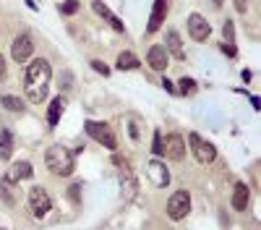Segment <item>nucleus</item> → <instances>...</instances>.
<instances>
[{
	"mask_svg": "<svg viewBox=\"0 0 261 230\" xmlns=\"http://www.w3.org/2000/svg\"><path fill=\"white\" fill-rule=\"evenodd\" d=\"M50 81H53V68L45 58H37L29 63V68L24 73V92H27V99L39 105L47 99V92H50Z\"/></svg>",
	"mask_w": 261,
	"mask_h": 230,
	"instance_id": "nucleus-1",
	"label": "nucleus"
},
{
	"mask_svg": "<svg viewBox=\"0 0 261 230\" xmlns=\"http://www.w3.org/2000/svg\"><path fill=\"white\" fill-rule=\"evenodd\" d=\"M45 162H47V170L50 173H55V175H60V178H65V175H71L73 173V155L65 149V146H60V144H53L50 149H47V155H45Z\"/></svg>",
	"mask_w": 261,
	"mask_h": 230,
	"instance_id": "nucleus-2",
	"label": "nucleus"
},
{
	"mask_svg": "<svg viewBox=\"0 0 261 230\" xmlns=\"http://www.w3.org/2000/svg\"><path fill=\"white\" fill-rule=\"evenodd\" d=\"M86 134H89L94 141H99L102 146H107V149H115L118 146V139H115V134L110 131V125L107 123H97V120H86Z\"/></svg>",
	"mask_w": 261,
	"mask_h": 230,
	"instance_id": "nucleus-3",
	"label": "nucleus"
},
{
	"mask_svg": "<svg viewBox=\"0 0 261 230\" xmlns=\"http://www.w3.org/2000/svg\"><path fill=\"white\" fill-rule=\"evenodd\" d=\"M191 212V194L188 191H175L167 199V215L170 220H183Z\"/></svg>",
	"mask_w": 261,
	"mask_h": 230,
	"instance_id": "nucleus-4",
	"label": "nucleus"
},
{
	"mask_svg": "<svg viewBox=\"0 0 261 230\" xmlns=\"http://www.w3.org/2000/svg\"><path fill=\"white\" fill-rule=\"evenodd\" d=\"M188 141H191V149H193L196 160H199L201 165H212L217 160V149L209 141H204L199 134H188Z\"/></svg>",
	"mask_w": 261,
	"mask_h": 230,
	"instance_id": "nucleus-5",
	"label": "nucleus"
},
{
	"mask_svg": "<svg viewBox=\"0 0 261 230\" xmlns=\"http://www.w3.org/2000/svg\"><path fill=\"white\" fill-rule=\"evenodd\" d=\"M32 53H34V42H32L29 34H21V37L13 39V45H11V58H13L16 63H27V60L32 58Z\"/></svg>",
	"mask_w": 261,
	"mask_h": 230,
	"instance_id": "nucleus-6",
	"label": "nucleus"
},
{
	"mask_svg": "<svg viewBox=\"0 0 261 230\" xmlns=\"http://www.w3.org/2000/svg\"><path fill=\"white\" fill-rule=\"evenodd\" d=\"M29 204H32V209H34L37 217H45V215L50 212V207H53L50 194L45 191V188H39V186H34L32 191H29Z\"/></svg>",
	"mask_w": 261,
	"mask_h": 230,
	"instance_id": "nucleus-7",
	"label": "nucleus"
},
{
	"mask_svg": "<svg viewBox=\"0 0 261 230\" xmlns=\"http://www.w3.org/2000/svg\"><path fill=\"white\" fill-rule=\"evenodd\" d=\"M188 32H191V37H193L196 42H204L212 29H209V21H206L204 16L191 13V16H188Z\"/></svg>",
	"mask_w": 261,
	"mask_h": 230,
	"instance_id": "nucleus-8",
	"label": "nucleus"
},
{
	"mask_svg": "<svg viewBox=\"0 0 261 230\" xmlns=\"http://www.w3.org/2000/svg\"><path fill=\"white\" fill-rule=\"evenodd\" d=\"M162 152H165L170 160H183V155H186V141H183V136H180V134H170V136L165 139V144H162Z\"/></svg>",
	"mask_w": 261,
	"mask_h": 230,
	"instance_id": "nucleus-9",
	"label": "nucleus"
},
{
	"mask_svg": "<svg viewBox=\"0 0 261 230\" xmlns=\"http://www.w3.org/2000/svg\"><path fill=\"white\" fill-rule=\"evenodd\" d=\"M167 18V3L165 0H154V6H151V16H149V24H146V34H154Z\"/></svg>",
	"mask_w": 261,
	"mask_h": 230,
	"instance_id": "nucleus-10",
	"label": "nucleus"
},
{
	"mask_svg": "<svg viewBox=\"0 0 261 230\" xmlns=\"http://www.w3.org/2000/svg\"><path fill=\"white\" fill-rule=\"evenodd\" d=\"M146 60H149V66L154 68V71H165L167 63H170V55H167V50H165L162 45H154V47L149 50Z\"/></svg>",
	"mask_w": 261,
	"mask_h": 230,
	"instance_id": "nucleus-11",
	"label": "nucleus"
},
{
	"mask_svg": "<svg viewBox=\"0 0 261 230\" xmlns=\"http://www.w3.org/2000/svg\"><path fill=\"white\" fill-rule=\"evenodd\" d=\"M146 170H149L151 181H154L157 186H167V183H170V173H167V167H165L160 160H151Z\"/></svg>",
	"mask_w": 261,
	"mask_h": 230,
	"instance_id": "nucleus-12",
	"label": "nucleus"
},
{
	"mask_svg": "<svg viewBox=\"0 0 261 230\" xmlns=\"http://www.w3.org/2000/svg\"><path fill=\"white\" fill-rule=\"evenodd\" d=\"M175 60H183V55H186V50H183V42H180V34L175 32V29H170L167 32V47H165Z\"/></svg>",
	"mask_w": 261,
	"mask_h": 230,
	"instance_id": "nucleus-13",
	"label": "nucleus"
},
{
	"mask_svg": "<svg viewBox=\"0 0 261 230\" xmlns=\"http://www.w3.org/2000/svg\"><path fill=\"white\" fill-rule=\"evenodd\" d=\"M248 186L246 183H235V191H232V207L238 209V212H246V207H248Z\"/></svg>",
	"mask_w": 261,
	"mask_h": 230,
	"instance_id": "nucleus-14",
	"label": "nucleus"
},
{
	"mask_svg": "<svg viewBox=\"0 0 261 230\" xmlns=\"http://www.w3.org/2000/svg\"><path fill=\"white\" fill-rule=\"evenodd\" d=\"M92 8H94V11H97V13H99L102 18H107V21H110V24H113V27H115L118 32H125L123 21H120L118 16H113V13H110V8H107L105 3H99V0H94V3H92Z\"/></svg>",
	"mask_w": 261,
	"mask_h": 230,
	"instance_id": "nucleus-15",
	"label": "nucleus"
},
{
	"mask_svg": "<svg viewBox=\"0 0 261 230\" xmlns=\"http://www.w3.org/2000/svg\"><path fill=\"white\" fill-rule=\"evenodd\" d=\"M11 155H13V134L8 129H0V157L11 160Z\"/></svg>",
	"mask_w": 261,
	"mask_h": 230,
	"instance_id": "nucleus-16",
	"label": "nucleus"
},
{
	"mask_svg": "<svg viewBox=\"0 0 261 230\" xmlns=\"http://www.w3.org/2000/svg\"><path fill=\"white\" fill-rule=\"evenodd\" d=\"M63 110H65V99H63V97H55V99L50 102V110H47V123H50V125H58Z\"/></svg>",
	"mask_w": 261,
	"mask_h": 230,
	"instance_id": "nucleus-17",
	"label": "nucleus"
},
{
	"mask_svg": "<svg viewBox=\"0 0 261 230\" xmlns=\"http://www.w3.org/2000/svg\"><path fill=\"white\" fill-rule=\"evenodd\" d=\"M139 66H141V60H139L134 53L125 50V53L118 55V68H120V71H134V68H139Z\"/></svg>",
	"mask_w": 261,
	"mask_h": 230,
	"instance_id": "nucleus-18",
	"label": "nucleus"
},
{
	"mask_svg": "<svg viewBox=\"0 0 261 230\" xmlns=\"http://www.w3.org/2000/svg\"><path fill=\"white\" fill-rule=\"evenodd\" d=\"M8 178H11V181H27V178H32V165H29V162H16V165L11 167Z\"/></svg>",
	"mask_w": 261,
	"mask_h": 230,
	"instance_id": "nucleus-19",
	"label": "nucleus"
},
{
	"mask_svg": "<svg viewBox=\"0 0 261 230\" xmlns=\"http://www.w3.org/2000/svg\"><path fill=\"white\" fill-rule=\"evenodd\" d=\"M0 102H3V108H8V110H13V113H24V110H27L24 99L11 97V94H3V97H0Z\"/></svg>",
	"mask_w": 261,
	"mask_h": 230,
	"instance_id": "nucleus-20",
	"label": "nucleus"
},
{
	"mask_svg": "<svg viewBox=\"0 0 261 230\" xmlns=\"http://www.w3.org/2000/svg\"><path fill=\"white\" fill-rule=\"evenodd\" d=\"M58 11H60L63 16H73V13L79 11V0H65V3H63Z\"/></svg>",
	"mask_w": 261,
	"mask_h": 230,
	"instance_id": "nucleus-21",
	"label": "nucleus"
},
{
	"mask_svg": "<svg viewBox=\"0 0 261 230\" xmlns=\"http://www.w3.org/2000/svg\"><path fill=\"white\" fill-rule=\"evenodd\" d=\"M196 92V81L193 79H180V94H193Z\"/></svg>",
	"mask_w": 261,
	"mask_h": 230,
	"instance_id": "nucleus-22",
	"label": "nucleus"
},
{
	"mask_svg": "<svg viewBox=\"0 0 261 230\" xmlns=\"http://www.w3.org/2000/svg\"><path fill=\"white\" fill-rule=\"evenodd\" d=\"M92 68L102 76H110V68H107V63H102V60H92Z\"/></svg>",
	"mask_w": 261,
	"mask_h": 230,
	"instance_id": "nucleus-23",
	"label": "nucleus"
},
{
	"mask_svg": "<svg viewBox=\"0 0 261 230\" xmlns=\"http://www.w3.org/2000/svg\"><path fill=\"white\" fill-rule=\"evenodd\" d=\"M162 131H154V146H151V152H154V155H162Z\"/></svg>",
	"mask_w": 261,
	"mask_h": 230,
	"instance_id": "nucleus-24",
	"label": "nucleus"
},
{
	"mask_svg": "<svg viewBox=\"0 0 261 230\" xmlns=\"http://www.w3.org/2000/svg\"><path fill=\"white\" fill-rule=\"evenodd\" d=\"M225 39H227V45H232V39H235V32H232V21H225Z\"/></svg>",
	"mask_w": 261,
	"mask_h": 230,
	"instance_id": "nucleus-25",
	"label": "nucleus"
},
{
	"mask_svg": "<svg viewBox=\"0 0 261 230\" xmlns=\"http://www.w3.org/2000/svg\"><path fill=\"white\" fill-rule=\"evenodd\" d=\"M222 53H225L227 58H238V50H235V45H227V42H222Z\"/></svg>",
	"mask_w": 261,
	"mask_h": 230,
	"instance_id": "nucleus-26",
	"label": "nucleus"
},
{
	"mask_svg": "<svg viewBox=\"0 0 261 230\" xmlns=\"http://www.w3.org/2000/svg\"><path fill=\"white\" fill-rule=\"evenodd\" d=\"M3 76H6V60H3V55H0V81H3Z\"/></svg>",
	"mask_w": 261,
	"mask_h": 230,
	"instance_id": "nucleus-27",
	"label": "nucleus"
},
{
	"mask_svg": "<svg viewBox=\"0 0 261 230\" xmlns=\"http://www.w3.org/2000/svg\"><path fill=\"white\" fill-rule=\"evenodd\" d=\"M162 84H165V89H167V92H175V87H172V81H167V79H165Z\"/></svg>",
	"mask_w": 261,
	"mask_h": 230,
	"instance_id": "nucleus-28",
	"label": "nucleus"
},
{
	"mask_svg": "<svg viewBox=\"0 0 261 230\" xmlns=\"http://www.w3.org/2000/svg\"><path fill=\"white\" fill-rule=\"evenodd\" d=\"M220 3H222V0H214V6H220Z\"/></svg>",
	"mask_w": 261,
	"mask_h": 230,
	"instance_id": "nucleus-29",
	"label": "nucleus"
}]
</instances>
